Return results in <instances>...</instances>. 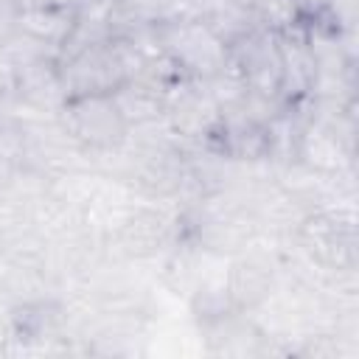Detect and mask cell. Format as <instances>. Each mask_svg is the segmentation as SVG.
Segmentation results:
<instances>
[{"label": "cell", "instance_id": "cell-7", "mask_svg": "<svg viewBox=\"0 0 359 359\" xmlns=\"http://www.w3.org/2000/svg\"><path fill=\"white\" fill-rule=\"evenodd\" d=\"M20 0H0V48L17 34V25H20Z\"/></svg>", "mask_w": 359, "mask_h": 359}, {"label": "cell", "instance_id": "cell-4", "mask_svg": "<svg viewBox=\"0 0 359 359\" xmlns=\"http://www.w3.org/2000/svg\"><path fill=\"white\" fill-rule=\"evenodd\" d=\"M65 132L84 149L93 151H115L126 143L132 126L123 118L115 93H90L70 95L62 101Z\"/></svg>", "mask_w": 359, "mask_h": 359}, {"label": "cell", "instance_id": "cell-6", "mask_svg": "<svg viewBox=\"0 0 359 359\" xmlns=\"http://www.w3.org/2000/svg\"><path fill=\"white\" fill-rule=\"evenodd\" d=\"M331 3H334V0H292L294 14H297V20H300L303 25H320L323 17L328 14Z\"/></svg>", "mask_w": 359, "mask_h": 359}, {"label": "cell", "instance_id": "cell-5", "mask_svg": "<svg viewBox=\"0 0 359 359\" xmlns=\"http://www.w3.org/2000/svg\"><path fill=\"white\" fill-rule=\"evenodd\" d=\"M227 294L236 306H258L272 294V266L261 258H241L227 278Z\"/></svg>", "mask_w": 359, "mask_h": 359}, {"label": "cell", "instance_id": "cell-2", "mask_svg": "<svg viewBox=\"0 0 359 359\" xmlns=\"http://www.w3.org/2000/svg\"><path fill=\"white\" fill-rule=\"evenodd\" d=\"M157 48L194 81H210L227 67V42L199 20L177 17L154 25Z\"/></svg>", "mask_w": 359, "mask_h": 359}, {"label": "cell", "instance_id": "cell-1", "mask_svg": "<svg viewBox=\"0 0 359 359\" xmlns=\"http://www.w3.org/2000/svg\"><path fill=\"white\" fill-rule=\"evenodd\" d=\"M143 53L132 39L115 34L109 39L84 45L56 62L62 95H90V93H115L137 70Z\"/></svg>", "mask_w": 359, "mask_h": 359}, {"label": "cell", "instance_id": "cell-3", "mask_svg": "<svg viewBox=\"0 0 359 359\" xmlns=\"http://www.w3.org/2000/svg\"><path fill=\"white\" fill-rule=\"evenodd\" d=\"M227 70L241 81L250 95L278 101L283 81L280 36L261 25L247 28L227 45Z\"/></svg>", "mask_w": 359, "mask_h": 359}]
</instances>
